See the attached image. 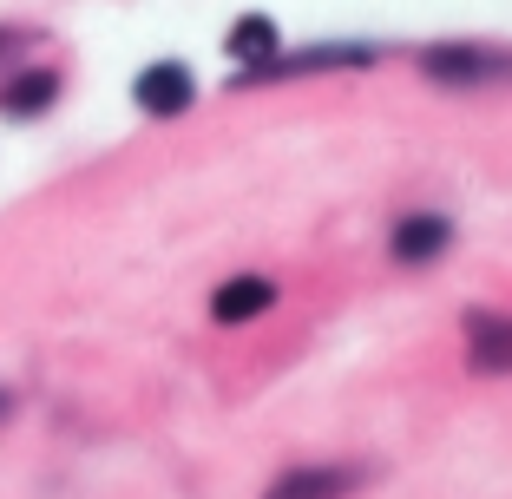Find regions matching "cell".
Wrapping results in <instances>:
<instances>
[{
  "label": "cell",
  "mask_w": 512,
  "mask_h": 499,
  "mask_svg": "<svg viewBox=\"0 0 512 499\" xmlns=\"http://www.w3.org/2000/svg\"><path fill=\"white\" fill-rule=\"evenodd\" d=\"M421 73L447 92H473V86H506L512 79V46H480V40H447V46H421Z\"/></svg>",
  "instance_id": "6da1fadb"
},
{
  "label": "cell",
  "mask_w": 512,
  "mask_h": 499,
  "mask_svg": "<svg viewBox=\"0 0 512 499\" xmlns=\"http://www.w3.org/2000/svg\"><path fill=\"white\" fill-rule=\"evenodd\" d=\"M362 486V467H342V460H316V467H289L270 480L263 499H348Z\"/></svg>",
  "instance_id": "7a4b0ae2"
},
{
  "label": "cell",
  "mask_w": 512,
  "mask_h": 499,
  "mask_svg": "<svg viewBox=\"0 0 512 499\" xmlns=\"http://www.w3.org/2000/svg\"><path fill=\"white\" fill-rule=\"evenodd\" d=\"M132 99H138V112H151V119H178V112L197 99V86H191V66H178V60H158V66H145V73L132 79Z\"/></svg>",
  "instance_id": "3957f363"
},
{
  "label": "cell",
  "mask_w": 512,
  "mask_h": 499,
  "mask_svg": "<svg viewBox=\"0 0 512 499\" xmlns=\"http://www.w3.org/2000/svg\"><path fill=\"white\" fill-rule=\"evenodd\" d=\"M467 368L473 375H512V316L473 309L467 316Z\"/></svg>",
  "instance_id": "277c9868"
},
{
  "label": "cell",
  "mask_w": 512,
  "mask_h": 499,
  "mask_svg": "<svg viewBox=\"0 0 512 499\" xmlns=\"http://www.w3.org/2000/svg\"><path fill=\"white\" fill-rule=\"evenodd\" d=\"M447 243H453V224H447V217L414 211V217H401V224H394L388 250H394V263H434V257H447Z\"/></svg>",
  "instance_id": "5b68a950"
},
{
  "label": "cell",
  "mask_w": 512,
  "mask_h": 499,
  "mask_svg": "<svg viewBox=\"0 0 512 499\" xmlns=\"http://www.w3.org/2000/svg\"><path fill=\"white\" fill-rule=\"evenodd\" d=\"M263 309H276V283H270V276H230V283L211 296L217 322H256Z\"/></svg>",
  "instance_id": "8992f818"
},
{
  "label": "cell",
  "mask_w": 512,
  "mask_h": 499,
  "mask_svg": "<svg viewBox=\"0 0 512 499\" xmlns=\"http://www.w3.org/2000/svg\"><path fill=\"white\" fill-rule=\"evenodd\" d=\"M224 46H230V60H237L243 73H256L263 60H276V20L270 14H243Z\"/></svg>",
  "instance_id": "52a82bcc"
},
{
  "label": "cell",
  "mask_w": 512,
  "mask_h": 499,
  "mask_svg": "<svg viewBox=\"0 0 512 499\" xmlns=\"http://www.w3.org/2000/svg\"><path fill=\"white\" fill-rule=\"evenodd\" d=\"M53 99H60V73H20L14 86L0 92V112H7V119H33V112H46Z\"/></svg>",
  "instance_id": "ba28073f"
},
{
  "label": "cell",
  "mask_w": 512,
  "mask_h": 499,
  "mask_svg": "<svg viewBox=\"0 0 512 499\" xmlns=\"http://www.w3.org/2000/svg\"><path fill=\"white\" fill-rule=\"evenodd\" d=\"M14 40H20V33H7V27H0V60H7V53H14Z\"/></svg>",
  "instance_id": "9c48e42d"
},
{
  "label": "cell",
  "mask_w": 512,
  "mask_h": 499,
  "mask_svg": "<svg viewBox=\"0 0 512 499\" xmlns=\"http://www.w3.org/2000/svg\"><path fill=\"white\" fill-rule=\"evenodd\" d=\"M7 414H14V394H7V388H0V421H7Z\"/></svg>",
  "instance_id": "30bf717a"
}]
</instances>
